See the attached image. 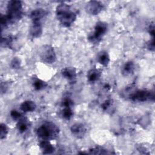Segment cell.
<instances>
[{"label":"cell","instance_id":"obj_1","mask_svg":"<svg viewBox=\"0 0 155 155\" xmlns=\"http://www.w3.org/2000/svg\"><path fill=\"white\" fill-rule=\"evenodd\" d=\"M56 16L60 24L66 27L71 26L76 19V14L74 12L71 7L65 4L61 3L56 7Z\"/></svg>","mask_w":155,"mask_h":155},{"label":"cell","instance_id":"obj_2","mask_svg":"<svg viewBox=\"0 0 155 155\" xmlns=\"http://www.w3.org/2000/svg\"><path fill=\"white\" fill-rule=\"evenodd\" d=\"M36 134L42 140H53L58 137L59 128L53 122H45L37 128Z\"/></svg>","mask_w":155,"mask_h":155},{"label":"cell","instance_id":"obj_3","mask_svg":"<svg viewBox=\"0 0 155 155\" xmlns=\"http://www.w3.org/2000/svg\"><path fill=\"white\" fill-rule=\"evenodd\" d=\"M12 24L20 20L23 15L22 4L19 0H11L7 5V14Z\"/></svg>","mask_w":155,"mask_h":155},{"label":"cell","instance_id":"obj_4","mask_svg":"<svg viewBox=\"0 0 155 155\" xmlns=\"http://www.w3.org/2000/svg\"><path fill=\"white\" fill-rule=\"evenodd\" d=\"M108 29V25L106 22L103 21H98L96 23L94 31L89 34L88 36V41L93 44H97L99 43L103 36L107 33Z\"/></svg>","mask_w":155,"mask_h":155},{"label":"cell","instance_id":"obj_5","mask_svg":"<svg viewBox=\"0 0 155 155\" xmlns=\"http://www.w3.org/2000/svg\"><path fill=\"white\" fill-rule=\"evenodd\" d=\"M39 58L45 64L54 63L56 61V54L54 48L48 44L42 45L39 51Z\"/></svg>","mask_w":155,"mask_h":155},{"label":"cell","instance_id":"obj_6","mask_svg":"<svg viewBox=\"0 0 155 155\" xmlns=\"http://www.w3.org/2000/svg\"><path fill=\"white\" fill-rule=\"evenodd\" d=\"M129 98L133 101L137 102L153 101L154 99V93L153 91L147 90H139L131 93Z\"/></svg>","mask_w":155,"mask_h":155},{"label":"cell","instance_id":"obj_7","mask_svg":"<svg viewBox=\"0 0 155 155\" xmlns=\"http://www.w3.org/2000/svg\"><path fill=\"white\" fill-rule=\"evenodd\" d=\"M104 8V4L99 1H90L85 5V9L87 13L91 15H97Z\"/></svg>","mask_w":155,"mask_h":155},{"label":"cell","instance_id":"obj_8","mask_svg":"<svg viewBox=\"0 0 155 155\" xmlns=\"http://www.w3.org/2000/svg\"><path fill=\"white\" fill-rule=\"evenodd\" d=\"M70 131L73 136L78 139H81L86 133V128L83 124L78 122L75 123L71 126Z\"/></svg>","mask_w":155,"mask_h":155},{"label":"cell","instance_id":"obj_9","mask_svg":"<svg viewBox=\"0 0 155 155\" xmlns=\"http://www.w3.org/2000/svg\"><path fill=\"white\" fill-rule=\"evenodd\" d=\"M61 74L62 76L70 82H74L77 76L76 70L73 67H67L62 69Z\"/></svg>","mask_w":155,"mask_h":155},{"label":"cell","instance_id":"obj_10","mask_svg":"<svg viewBox=\"0 0 155 155\" xmlns=\"http://www.w3.org/2000/svg\"><path fill=\"white\" fill-rule=\"evenodd\" d=\"M48 12L44 8H38L32 10L30 14V18L32 22H40L42 19L47 15Z\"/></svg>","mask_w":155,"mask_h":155},{"label":"cell","instance_id":"obj_11","mask_svg":"<svg viewBox=\"0 0 155 155\" xmlns=\"http://www.w3.org/2000/svg\"><path fill=\"white\" fill-rule=\"evenodd\" d=\"M29 33L32 38L40 37L42 33V26L41 22H32L29 29Z\"/></svg>","mask_w":155,"mask_h":155},{"label":"cell","instance_id":"obj_12","mask_svg":"<svg viewBox=\"0 0 155 155\" xmlns=\"http://www.w3.org/2000/svg\"><path fill=\"white\" fill-rule=\"evenodd\" d=\"M39 147L43 154H52L54 150V147L48 140H42L39 144Z\"/></svg>","mask_w":155,"mask_h":155},{"label":"cell","instance_id":"obj_13","mask_svg":"<svg viewBox=\"0 0 155 155\" xmlns=\"http://www.w3.org/2000/svg\"><path fill=\"white\" fill-rule=\"evenodd\" d=\"M101 74V70L93 68L89 70L87 72V78L90 82H94L100 79Z\"/></svg>","mask_w":155,"mask_h":155},{"label":"cell","instance_id":"obj_14","mask_svg":"<svg viewBox=\"0 0 155 155\" xmlns=\"http://www.w3.org/2000/svg\"><path fill=\"white\" fill-rule=\"evenodd\" d=\"M36 108V104L35 102L27 100L22 102L20 105V110L24 113L34 111Z\"/></svg>","mask_w":155,"mask_h":155},{"label":"cell","instance_id":"obj_15","mask_svg":"<svg viewBox=\"0 0 155 155\" xmlns=\"http://www.w3.org/2000/svg\"><path fill=\"white\" fill-rule=\"evenodd\" d=\"M135 70V64L134 62L130 61L125 62L121 68V73L125 76L132 74Z\"/></svg>","mask_w":155,"mask_h":155},{"label":"cell","instance_id":"obj_16","mask_svg":"<svg viewBox=\"0 0 155 155\" xmlns=\"http://www.w3.org/2000/svg\"><path fill=\"white\" fill-rule=\"evenodd\" d=\"M97 61L103 66L107 67L110 61L109 54L107 51L104 50L100 51L97 56Z\"/></svg>","mask_w":155,"mask_h":155},{"label":"cell","instance_id":"obj_17","mask_svg":"<svg viewBox=\"0 0 155 155\" xmlns=\"http://www.w3.org/2000/svg\"><path fill=\"white\" fill-rule=\"evenodd\" d=\"M16 127L19 132L21 133H25L29 127V122L28 119L25 117H22L19 120H18Z\"/></svg>","mask_w":155,"mask_h":155},{"label":"cell","instance_id":"obj_18","mask_svg":"<svg viewBox=\"0 0 155 155\" xmlns=\"http://www.w3.org/2000/svg\"><path fill=\"white\" fill-rule=\"evenodd\" d=\"M13 36L12 35H7L1 37V45L3 47L12 48L13 42Z\"/></svg>","mask_w":155,"mask_h":155},{"label":"cell","instance_id":"obj_19","mask_svg":"<svg viewBox=\"0 0 155 155\" xmlns=\"http://www.w3.org/2000/svg\"><path fill=\"white\" fill-rule=\"evenodd\" d=\"M32 84H33V87L34 89L37 91L42 90L45 88L47 86V84L45 81H44L38 78H33Z\"/></svg>","mask_w":155,"mask_h":155},{"label":"cell","instance_id":"obj_20","mask_svg":"<svg viewBox=\"0 0 155 155\" xmlns=\"http://www.w3.org/2000/svg\"><path fill=\"white\" fill-rule=\"evenodd\" d=\"M61 114L62 118L65 120H70L73 116V111L70 107H64Z\"/></svg>","mask_w":155,"mask_h":155},{"label":"cell","instance_id":"obj_21","mask_svg":"<svg viewBox=\"0 0 155 155\" xmlns=\"http://www.w3.org/2000/svg\"><path fill=\"white\" fill-rule=\"evenodd\" d=\"M89 152L90 154H104L107 153V150L104 148L100 146H96L91 148L89 150Z\"/></svg>","mask_w":155,"mask_h":155},{"label":"cell","instance_id":"obj_22","mask_svg":"<svg viewBox=\"0 0 155 155\" xmlns=\"http://www.w3.org/2000/svg\"><path fill=\"white\" fill-rule=\"evenodd\" d=\"M8 133V128L5 124L1 123L0 124V139L1 140L5 139Z\"/></svg>","mask_w":155,"mask_h":155},{"label":"cell","instance_id":"obj_23","mask_svg":"<svg viewBox=\"0 0 155 155\" xmlns=\"http://www.w3.org/2000/svg\"><path fill=\"white\" fill-rule=\"evenodd\" d=\"M10 65L12 69H15V70L19 69L21 67V59L18 57H14L11 61Z\"/></svg>","mask_w":155,"mask_h":155},{"label":"cell","instance_id":"obj_24","mask_svg":"<svg viewBox=\"0 0 155 155\" xmlns=\"http://www.w3.org/2000/svg\"><path fill=\"white\" fill-rule=\"evenodd\" d=\"M1 21V28H3L4 27L5 28L7 26H8L10 24H12L10 19L7 16V15H1L0 18Z\"/></svg>","mask_w":155,"mask_h":155},{"label":"cell","instance_id":"obj_25","mask_svg":"<svg viewBox=\"0 0 155 155\" xmlns=\"http://www.w3.org/2000/svg\"><path fill=\"white\" fill-rule=\"evenodd\" d=\"M73 105V101L69 97H65L62 101V106L64 107L71 108Z\"/></svg>","mask_w":155,"mask_h":155},{"label":"cell","instance_id":"obj_26","mask_svg":"<svg viewBox=\"0 0 155 155\" xmlns=\"http://www.w3.org/2000/svg\"><path fill=\"white\" fill-rule=\"evenodd\" d=\"M10 116L14 120H18L22 117L21 113L16 110H13L11 111Z\"/></svg>","mask_w":155,"mask_h":155},{"label":"cell","instance_id":"obj_27","mask_svg":"<svg viewBox=\"0 0 155 155\" xmlns=\"http://www.w3.org/2000/svg\"><path fill=\"white\" fill-rule=\"evenodd\" d=\"M112 105H113L112 101L111 99H107V101H105L102 104L101 107L104 110L107 111L111 108V107H112Z\"/></svg>","mask_w":155,"mask_h":155},{"label":"cell","instance_id":"obj_28","mask_svg":"<svg viewBox=\"0 0 155 155\" xmlns=\"http://www.w3.org/2000/svg\"><path fill=\"white\" fill-rule=\"evenodd\" d=\"M147 49L151 51L154 50V38H151V39L148 41L146 44Z\"/></svg>","mask_w":155,"mask_h":155},{"label":"cell","instance_id":"obj_29","mask_svg":"<svg viewBox=\"0 0 155 155\" xmlns=\"http://www.w3.org/2000/svg\"><path fill=\"white\" fill-rule=\"evenodd\" d=\"M7 89H8L7 84L5 82H2L1 83V94L5 93Z\"/></svg>","mask_w":155,"mask_h":155},{"label":"cell","instance_id":"obj_30","mask_svg":"<svg viewBox=\"0 0 155 155\" xmlns=\"http://www.w3.org/2000/svg\"><path fill=\"white\" fill-rule=\"evenodd\" d=\"M148 31L150 35L151 36V38H154V23L150 24L148 27Z\"/></svg>","mask_w":155,"mask_h":155}]
</instances>
